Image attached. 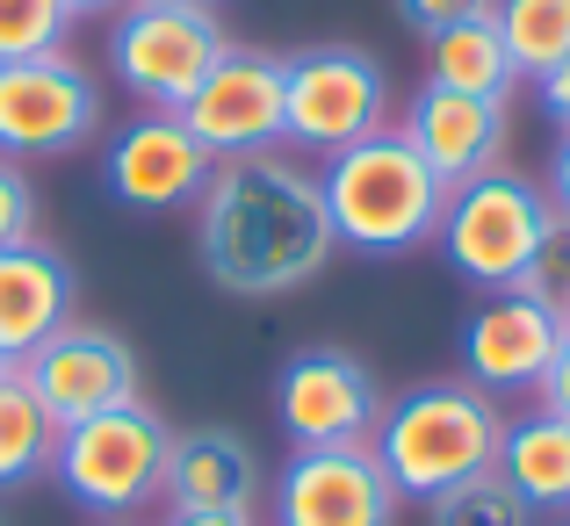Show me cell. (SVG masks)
Segmentation results:
<instances>
[{
  "label": "cell",
  "instance_id": "cell-1",
  "mask_svg": "<svg viewBox=\"0 0 570 526\" xmlns=\"http://www.w3.org/2000/svg\"><path fill=\"white\" fill-rule=\"evenodd\" d=\"M195 252H203V275L246 304L318 281L340 252L318 202V173L289 167L275 152L217 159L203 202H195Z\"/></svg>",
  "mask_w": 570,
  "mask_h": 526
},
{
  "label": "cell",
  "instance_id": "cell-2",
  "mask_svg": "<svg viewBox=\"0 0 570 526\" xmlns=\"http://www.w3.org/2000/svg\"><path fill=\"white\" fill-rule=\"evenodd\" d=\"M318 202L325 224H333V246L362 252V260H397V252H419L441 231L448 180L412 152V138L397 123H383L376 138L325 159Z\"/></svg>",
  "mask_w": 570,
  "mask_h": 526
},
{
  "label": "cell",
  "instance_id": "cell-3",
  "mask_svg": "<svg viewBox=\"0 0 570 526\" xmlns=\"http://www.w3.org/2000/svg\"><path fill=\"white\" fill-rule=\"evenodd\" d=\"M499 440H505V418L491 404V389L426 383V389H404L397 404H383L368 455L383 462V476L397 484L404 505H433L499 469Z\"/></svg>",
  "mask_w": 570,
  "mask_h": 526
},
{
  "label": "cell",
  "instance_id": "cell-4",
  "mask_svg": "<svg viewBox=\"0 0 570 526\" xmlns=\"http://www.w3.org/2000/svg\"><path fill=\"white\" fill-rule=\"evenodd\" d=\"M167 418L153 404H116L101 418H80V426H58V455H51V476L80 513L95 519H130L138 505L159 498V476H167Z\"/></svg>",
  "mask_w": 570,
  "mask_h": 526
},
{
  "label": "cell",
  "instance_id": "cell-5",
  "mask_svg": "<svg viewBox=\"0 0 570 526\" xmlns=\"http://www.w3.org/2000/svg\"><path fill=\"white\" fill-rule=\"evenodd\" d=\"M542 224H549V195L534 188L528 173L513 167H491L462 188H448V209H441V260L455 267L470 289L499 296V289H520L534 246H542Z\"/></svg>",
  "mask_w": 570,
  "mask_h": 526
},
{
  "label": "cell",
  "instance_id": "cell-6",
  "mask_svg": "<svg viewBox=\"0 0 570 526\" xmlns=\"http://www.w3.org/2000/svg\"><path fill=\"white\" fill-rule=\"evenodd\" d=\"M224 22L203 0H124L109 14V72L145 109H181L224 58Z\"/></svg>",
  "mask_w": 570,
  "mask_h": 526
},
{
  "label": "cell",
  "instance_id": "cell-7",
  "mask_svg": "<svg viewBox=\"0 0 570 526\" xmlns=\"http://www.w3.org/2000/svg\"><path fill=\"white\" fill-rule=\"evenodd\" d=\"M390 123V80L354 43H311L282 58V145L296 152H347Z\"/></svg>",
  "mask_w": 570,
  "mask_h": 526
},
{
  "label": "cell",
  "instance_id": "cell-8",
  "mask_svg": "<svg viewBox=\"0 0 570 526\" xmlns=\"http://www.w3.org/2000/svg\"><path fill=\"white\" fill-rule=\"evenodd\" d=\"M101 130V87L72 51L0 66V159H66Z\"/></svg>",
  "mask_w": 570,
  "mask_h": 526
},
{
  "label": "cell",
  "instance_id": "cell-9",
  "mask_svg": "<svg viewBox=\"0 0 570 526\" xmlns=\"http://www.w3.org/2000/svg\"><path fill=\"white\" fill-rule=\"evenodd\" d=\"M383 418V383L347 347H304L275 375V426L289 447H368Z\"/></svg>",
  "mask_w": 570,
  "mask_h": 526
},
{
  "label": "cell",
  "instance_id": "cell-10",
  "mask_svg": "<svg viewBox=\"0 0 570 526\" xmlns=\"http://www.w3.org/2000/svg\"><path fill=\"white\" fill-rule=\"evenodd\" d=\"M174 116L209 145V159L282 152V58L253 51V43H224V58Z\"/></svg>",
  "mask_w": 570,
  "mask_h": 526
},
{
  "label": "cell",
  "instance_id": "cell-11",
  "mask_svg": "<svg viewBox=\"0 0 570 526\" xmlns=\"http://www.w3.org/2000/svg\"><path fill=\"white\" fill-rule=\"evenodd\" d=\"M14 375L29 383V397L58 426H80V418H101L116 404H138V354L109 325H66V333H51Z\"/></svg>",
  "mask_w": 570,
  "mask_h": 526
},
{
  "label": "cell",
  "instance_id": "cell-12",
  "mask_svg": "<svg viewBox=\"0 0 570 526\" xmlns=\"http://www.w3.org/2000/svg\"><path fill=\"white\" fill-rule=\"evenodd\" d=\"M209 173H217L209 145L195 138L174 109L130 116V123L109 138V159H101L109 195L124 209H145V217H159V209H195L203 188H209Z\"/></svg>",
  "mask_w": 570,
  "mask_h": 526
},
{
  "label": "cell",
  "instance_id": "cell-13",
  "mask_svg": "<svg viewBox=\"0 0 570 526\" xmlns=\"http://www.w3.org/2000/svg\"><path fill=\"white\" fill-rule=\"evenodd\" d=\"M397 505L368 447H296L275 476V526H397Z\"/></svg>",
  "mask_w": 570,
  "mask_h": 526
},
{
  "label": "cell",
  "instance_id": "cell-14",
  "mask_svg": "<svg viewBox=\"0 0 570 526\" xmlns=\"http://www.w3.org/2000/svg\"><path fill=\"white\" fill-rule=\"evenodd\" d=\"M563 333L570 318L557 304H542L528 289H499L462 325V368H470L476 389H534L549 375V360H557Z\"/></svg>",
  "mask_w": 570,
  "mask_h": 526
},
{
  "label": "cell",
  "instance_id": "cell-15",
  "mask_svg": "<svg viewBox=\"0 0 570 526\" xmlns=\"http://www.w3.org/2000/svg\"><path fill=\"white\" fill-rule=\"evenodd\" d=\"M404 138H412V152L426 159L433 173L448 180V188H462V180L491 173L505 159V101H484V95H455V87H419L412 109H404Z\"/></svg>",
  "mask_w": 570,
  "mask_h": 526
},
{
  "label": "cell",
  "instance_id": "cell-16",
  "mask_svg": "<svg viewBox=\"0 0 570 526\" xmlns=\"http://www.w3.org/2000/svg\"><path fill=\"white\" fill-rule=\"evenodd\" d=\"M72 325V267L43 238L0 252V360L22 368L51 333Z\"/></svg>",
  "mask_w": 570,
  "mask_h": 526
},
{
  "label": "cell",
  "instance_id": "cell-17",
  "mask_svg": "<svg viewBox=\"0 0 570 526\" xmlns=\"http://www.w3.org/2000/svg\"><path fill=\"white\" fill-rule=\"evenodd\" d=\"M159 498H167V513H246L261 498V455L224 426L174 433Z\"/></svg>",
  "mask_w": 570,
  "mask_h": 526
},
{
  "label": "cell",
  "instance_id": "cell-18",
  "mask_svg": "<svg viewBox=\"0 0 570 526\" xmlns=\"http://www.w3.org/2000/svg\"><path fill=\"white\" fill-rule=\"evenodd\" d=\"M491 476H499L528 513H557V505H570V426L557 411L513 418L505 440H499V469Z\"/></svg>",
  "mask_w": 570,
  "mask_h": 526
},
{
  "label": "cell",
  "instance_id": "cell-19",
  "mask_svg": "<svg viewBox=\"0 0 570 526\" xmlns=\"http://www.w3.org/2000/svg\"><path fill=\"white\" fill-rule=\"evenodd\" d=\"M426 80L433 87H455V95H484V101H505L513 95V58H505V37L491 14H470L455 29H433L426 37Z\"/></svg>",
  "mask_w": 570,
  "mask_h": 526
},
{
  "label": "cell",
  "instance_id": "cell-20",
  "mask_svg": "<svg viewBox=\"0 0 570 526\" xmlns=\"http://www.w3.org/2000/svg\"><path fill=\"white\" fill-rule=\"evenodd\" d=\"M51 455H58V418L29 397L22 375H8V383H0V498L43 484V476H51Z\"/></svg>",
  "mask_w": 570,
  "mask_h": 526
},
{
  "label": "cell",
  "instance_id": "cell-21",
  "mask_svg": "<svg viewBox=\"0 0 570 526\" xmlns=\"http://www.w3.org/2000/svg\"><path fill=\"white\" fill-rule=\"evenodd\" d=\"M491 22H499L505 58H513L520 80H542L549 66L570 58V0H499Z\"/></svg>",
  "mask_w": 570,
  "mask_h": 526
},
{
  "label": "cell",
  "instance_id": "cell-22",
  "mask_svg": "<svg viewBox=\"0 0 570 526\" xmlns=\"http://www.w3.org/2000/svg\"><path fill=\"white\" fill-rule=\"evenodd\" d=\"M72 22H80V14H72L66 0H0V66L66 51V29Z\"/></svg>",
  "mask_w": 570,
  "mask_h": 526
},
{
  "label": "cell",
  "instance_id": "cell-23",
  "mask_svg": "<svg viewBox=\"0 0 570 526\" xmlns=\"http://www.w3.org/2000/svg\"><path fill=\"white\" fill-rule=\"evenodd\" d=\"M426 526H534V513L499 484V476H476V484L433 498L426 505Z\"/></svg>",
  "mask_w": 570,
  "mask_h": 526
},
{
  "label": "cell",
  "instance_id": "cell-24",
  "mask_svg": "<svg viewBox=\"0 0 570 526\" xmlns=\"http://www.w3.org/2000/svg\"><path fill=\"white\" fill-rule=\"evenodd\" d=\"M520 289L542 296V304H557V310L570 304V217H557V209H549V224H542V246H534Z\"/></svg>",
  "mask_w": 570,
  "mask_h": 526
},
{
  "label": "cell",
  "instance_id": "cell-25",
  "mask_svg": "<svg viewBox=\"0 0 570 526\" xmlns=\"http://www.w3.org/2000/svg\"><path fill=\"white\" fill-rule=\"evenodd\" d=\"M29 238H37V188L14 159H0V252L29 246Z\"/></svg>",
  "mask_w": 570,
  "mask_h": 526
},
{
  "label": "cell",
  "instance_id": "cell-26",
  "mask_svg": "<svg viewBox=\"0 0 570 526\" xmlns=\"http://www.w3.org/2000/svg\"><path fill=\"white\" fill-rule=\"evenodd\" d=\"M499 0H397V14L419 29V37H433V29H455L470 22V14H491Z\"/></svg>",
  "mask_w": 570,
  "mask_h": 526
},
{
  "label": "cell",
  "instance_id": "cell-27",
  "mask_svg": "<svg viewBox=\"0 0 570 526\" xmlns=\"http://www.w3.org/2000/svg\"><path fill=\"white\" fill-rule=\"evenodd\" d=\"M534 389H542V411H557L563 426H570V333H563L557 360H549V375H542V383H534Z\"/></svg>",
  "mask_w": 570,
  "mask_h": 526
},
{
  "label": "cell",
  "instance_id": "cell-28",
  "mask_svg": "<svg viewBox=\"0 0 570 526\" xmlns=\"http://www.w3.org/2000/svg\"><path fill=\"white\" fill-rule=\"evenodd\" d=\"M534 95H542L549 123H557V130H570V58H563V66H549L542 80H534Z\"/></svg>",
  "mask_w": 570,
  "mask_h": 526
},
{
  "label": "cell",
  "instance_id": "cell-29",
  "mask_svg": "<svg viewBox=\"0 0 570 526\" xmlns=\"http://www.w3.org/2000/svg\"><path fill=\"white\" fill-rule=\"evenodd\" d=\"M549 209H557V217H570V130L557 138V152H549Z\"/></svg>",
  "mask_w": 570,
  "mask_h": 526
},
{
  "label": "cell",
  "instance_id": "cell-30",
  "mask_svg": "<svg viewBox=\"0 0 570 526\" xmlns=\"http://www.w3.org/2000/svg\"><path fill=\"white\" fill-rule=\"evenodd\" d=\"M167 526H253L246 513H167Z\"/></svg>",
  "mask_w": 570,
  "mask_h": 526
},
{
  "label": "cell",
  "instance_id": "cell-31",
  "mask_svg": "<svg viewBox=\"0 0 570 526\" xmlns=\"http://www.w3.org/2000/svg\"><path fill=\"white\" fill-rule=\"evenodd\" d=\"M66 8H72V14H116L124 0H66Z\"/></svg>",
  "mask_w": 570,
  "mask_h": 526
},
{
  "label": "cell",
  "instance_id": "cell-32",
  "mask_svg": "<svg viewBox=\"0 0 570 526\" xmlns=\"http://www.w3.org/2000/svg\"><path fill=\"white\" fill-rule=\"evenodd\" d=\"M8 375H14V368H8V360H0V383H8Z\"/></svg>",
  "mask_w": 570,
  "mask_h": 526
},
{
  "label": "cell",
  "instance_id": "cell-33",
  "mask_svg": "<svg viewBox=\"0 0 570 526\" xmlns=\"http://www.w3.org/2000/svg\"><path fill=\"white\" fill-rule=\"evenodd\" d=\"M203 8H217V0H203Z\"/></svg>",
  "mask_w": 570,
  "mask_h": 526
},
{
  "label": "cell",
  "instance_id": "cell-34",
  "mask_svg": "<svg viewBox=\"0 0 570 526\" xmlns=\"http://www.w3.org/2000/svg\"><path fill=\"white\" fill-rule=\"evenodd\" d=\"M563 318H570V304H563Z\"/></svg>",
  "mask_w": 570,
  "mask_h": 526
},
{
  "label": "cell",
  "instance_id": "cell-35",
  "mask_svg": "<svg viewBox=\"0 0 570 526\" xmlns=\"http://www.w3.org/2000/svg\"><path fill=\"white\" fill-rule=\"evenodd\" d=\"M0 526H8V519H0Z\"/></svg>",
  "mask_w": 570,
  "mask_h": 526
},
{
  "label": "cell",
  "instance_id": "cell-36",
  "mask_svg": "<svg viewBox=\"0 0 570 526\" xmlns=\"http://www.w3.org/2000/svg\"><path fill=\"white\" fill-rule=\"evenodd\" d=\"M116 526H124V519H116Z\"/></svg>",
  "mask_w": 570,
  "mask_h": 526
}]
</instances>
